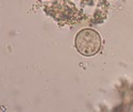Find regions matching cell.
Masks as SVG:
<instances>
[{
    "label": "cell",
    "instance_id": "obj_1",
    "mask_svg": "<svg viewBox=\"0 0 133 112\" xmlns=\"http://www.w3.org/2000/svg\"><path fill=\"white\" fill-rule=\"evenodd\" d=\"M75 46L79 53L85 57H93L101 48L100 34L94 29L85 28L80 30L76 35Z\"/></svg>",
    "mask_w": 133,
    "mask_h": 112
}]
</instances>
